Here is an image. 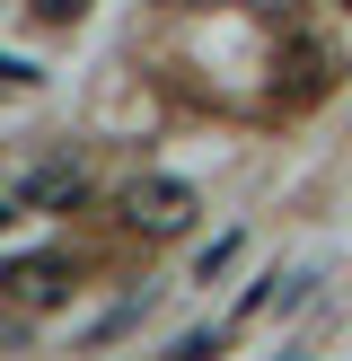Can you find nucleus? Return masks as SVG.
<instances>
[{
    "mask_svg": "<svg viewBox=\"0 0 352 361\" xmlns=\"http://www.w3.org/2000/svg\"><path fill=\"white\" fill-rule=\"evenodd\" d=\"M123 221H132L141 238H185V229L203 221V194H194L185 176H132V185H123Z\"/></svg>",
    "mask_w": 352,
    "mask_h": 361,
    "instance_id": "obj_1",
    "label": "nucleus"
},
{
    "mask_svg": "<svg viewBox=\"0 0 352 361\" xmlns=\"http://www.w3.org/2000/svg\"><path fill=\"white\" fill-rule=\"evenodd\" d=\"M9 203L18 212H80L88 203V168H80V159H44V168H27L9 185Z\"/></svg>",
    "mask_w": 352,
    "mask_h": 361,
    "instance_id": "obj_2",
    "label": "nucleus"
},
{
    "mask_svg": "<svg viewBox=\"0 0 352 361\" xmlns=\"http://www.w3.org/2000/svg\"><path fill=\"white\" fill-rule=\"evenodd\" d=\"M70 291V264L62 256H18L9 264V309H53Z\"/></svg>",
    "mask_w": 352,
    "mask_h": 361,
    "instance_id": "obj_3",
    "label": "nucleus"
},
{
    "mask_svg": "<svg viewBox=\"0 0 352 361\" xmlns=\"http://www.w3.org/2000/svg\"><path fill=\"white\" fill-rule=\"evenodd\" d=\"M211 353H229L220 326H194V335H176V344H168V361H211Z\"/></svg>",
    "mask_w": 352,
    "mask_h": 361,
    "instance_id": "obj_4",
    "label": "nucleus"
},
{
    "mask_svg": "<svg viewBox=\"0 0 352 361\" xmlns=\"http://www.w3.org/2000/svg\"><path fill=\"white\" fill-rule=\"evenodd\" d=\"M229 256H238V229H220V238H211V247H203V256H194V282H211V274H220V264H229Z\"/></svg>",
    "mask_w": 352,
    "mask_h": 361,
    "instance_id": "obj_5",
    "label": "nucleus"
},
{
    "mask_svg": "<svg viewBox=\"0 0 352 361\" xmlns=\"http://www.w3.org/2000/svg\"><path fill=\"white\" fill-rule=\"evenodd\" d=\"M27 9H35V18H44V27H70V18H80V9H88V0H27Z\"/></svg>",
    "mask_w": 352,
    "mask_h": 361,
    "instance_id": "obj_6",
    "label": "nucleus"
},
{
    "mask_svg": "<svg viewBox=\"0 0 352 361\" xmlns=\"http://www.w3.org/2000/svg\"><path fill=\"white\" fill-rule=\"evenodd\" d=\"M246 9H256V18H291L299 0H246Z\"/></svg>",
    "mask_w": 352,
    "mask_h": 361,
    "instance_id": "obj_7",
    "label": "nucleus"
},
{
    "mask_svg": "<svg viewBox=\"0 0 352 361\" xmlns=\"http://www.w3.org/2000/svg\"><path fill=\"white\" fill-rule=\"evenodd\" d=\"M176 9H194V0H176Z\"/></svg>",
    "mask_w": 352,
    "mask_h": 361,
    "instance_id": "obj_8",
    "label": "nucleus"
},
{
    "mask_svg": "<svg viewBox=\"0 0 352 361\" xmlns=\"http://www.w3.org/2000/svg\"><path fill=\"white\" fill-rule=\"evenodd\" d=\"M344 9H352V0H344Z\"/></svg>",
    "mask_w": 352,
    "mask_h": 361,
    "instance_id": "obj_9",
    "label": "nucleus"
}]
</instances>
